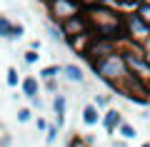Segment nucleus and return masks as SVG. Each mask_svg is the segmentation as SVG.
Returning <instances> with one entry per match:
<instances>
[{
	"instance_id": "obj_30",
	"label": "nucleus",
	"mask_w": 150,
	"mask_h": 147,
	"mask_svg": "<svg viewBox=\"0 0 150 147\" xmlns=\"http://www.w3.org/2000/svg\"><path fill=\"white\" fill-rule=\"evenodd\" d=\"M140 147H150V142H143V145H140Z\"/></svg>"
},
{
	"instance_id": "obj_4",
	"label": "nucleus",
	"mask_w": 150,
	"mask_h": 147,
	"mask_svg": "<svg viewBox=\"0 0 150 147\" xmlns=\"http://www.w3.org/2000/svg\"><path fill=\"white\" fill-rule=\"evenodd\" d=\"M125 35H128V40H135V42L145 45L150 40V23L138 10H128L125 13Z\"/></svg>"
},
{
	"instance_id": "obj_18",
	"label": "nucleus",
	"mask_w": 150,
	"mask_h": 147,
	"mask_svg": "<svg viewBox=\"0 0 150 147\" xmlns=\"http://www.w3.org/2000/svg\"><path fill=\"white\" fill-rule=\"evenodd\" d=\"M60 77H50V80H43V87H45V92H50V95H55V92H60V82H58Z\"/></svg>"
},
{
	"instance_id": "obj_10",
	"label": "nucleus",
	"mask_w": 150,
	"mask_h": 147,
	"mask_svg": "<svg viewBox=\"0 0 150 147\" xmlns=\"http://www.w3.org/2000/svg\"><path fill=\"white\" fill-rule=\"evenodd\" d=\"M20 90H23V97H28V102H30L33 97L40 95V80H38L35 75H25L23 82H20Z\"/></svg>"
},
{
	"instance_id": "obj_17",
	"label": "nucleus",
	"mask_w": 150,
	"mask_h": 147,
	"mask_svg": "<svg viewBox=\"0 0 150 147\" xmlns=\"http://www.w3.org/2000/svg\"><path fill=\"white\" fill-rule=\"evenodd\" d=\"M8 85H10V87H20V82H23V77H20V72H18L15 68H8Z\"/></svg>"
},
{
	"instance_id": "obj_28",
	"label": "nucleus",
	"mask_w": 150,
	"mask_h": 147,
	"mask_svg": "<svg viewBox=\"0 0 150 147\" xmlns=\"http://www.w3.org/2000/svg\"><path fill=\"white\" fill-rule=\"evenodd\" d=\"M30 105L35 107V110H43V105H45V102L40 100V95H38V97H33V100H30Z\"/></svg>"
},
{
	"instance_id": "obj_11",
	"label": "nucleus",
	"mask_w": 150,
	"mask_h": 147,
	"mask_svg": "<svg viewBox=\"0 0 150 147\" xmlns=\"http://www.w3.org/2000/svg\"><path fill=\"white\" fill-rule=\"evenodd\" d=\"M83 125H88V127H95L98 122L103 120V115H100V107L95 105V102H88L85 107H83Z\"/></svg>"
},
{
	"instance_id": "obj_12",
	"label": "nucleus",
	"mask_w": 150,
	"mask_h": 147,
	"mask_svg": "<svg viewBox=\"0 0 150 147\" xmlns=\"http://www.w3.org/2000/svg\"><path fill=\"white\" fill-rule=\"evenodd\" d=\"M45 32H48V40L58 42V45H65V30L60 23H45Z\"/></svg>"
},
{
	"instance_id": "obj_5",
	"label": "nucleus",
	"mask_w": 150,
	"mask_h": 147,
	"mask_svg": "<svg viewBox=\"0 0 150 147\" xmlns=\"http://www.w3.org/2000/svg\"><path fill=\"white\" fill-rule=\"evenodd\" d=\"M80 10H83L80 0H48V15L55 23L68 20L70 15H75V13H80Z\"/></svg>"
},
{
	"instance_id": "obj_19",
	"label": "nucleus",
	"mask_w": 150,
	"mask_h": 147,
	"mask_svg": "<svg viewBox=\"0 0 150 147\" xmlns=\"http://www.w3.org/2000/svg\"><path fill=\"white\" fill-rule=\"evenodd\" d=\"M38 60H40V55H38L35 47H30V50H25V53H23V63H25V65H35Z\"/></svg>"
},
{
	"instance_id": "obj_13",
	"label": "nucleus",
	"mask_w": 150,
	"mask_h": 147,
	"mask_svg": "<svg viewBox=\"0 0 150 147\" xmlns=\"http://www.w3.org/2000/svg\"><path fill=\"white\" fill-rule=\"evenodd\" d=\"M50 77H63V65H45L40 70V80H50Z\"/></svg>"
},
{
	"instance_id": "obj_21",
	"label": "nucleus",
	"mask_w": 150,
	"mask_h": 147,
	"mask_svg": "<svg viewBox=\"0 0 150 147\" xmlns=\"http://www.w3.org/2000/svg\"><path fill=\"white\" fill-rule=\"evenodd\" d=\"M30 120H33V110L30 107H20V110H18V122L25 125V122H30Z\"/></svg>"
},
{
	"instance_id": "obj_31",
	"label": "nucleus",
	"mask_w": 150,
	"mask_h": 147,
	"mask_svg": "<svg viewBox=\"0 0 150 147\" xmlns=\"http://www.w3.org/2000/svg\"><path fill=\"white\" fill-rule=\"evenodd\" d=\"M143 3H150V0H143Z\"/></svg>"
},
{
	"instance_id": "obj_20",
	"label": "nucleus",
	"mask_w": 150,
	"mask_h": 147,
	"mask_svg": "<svg viewBox=\"0 0 150 147\" xmlns=\"http://www.w3.org/2000/svg\"><path fill=\"white\" fill-rule=\"evenodd\" d=\"M93 102H95L100 110H108L110 102H112V95H95V100H93Z\"/></svg>"
},
{
	"instance_id": "obj_27",
	"label": "nucleus",
	"mask_w": 150,
	"mask_h": 147,
	"mask_svg": "<svg viewBox=\"0 0 150 147\" xmlns=\"http://www.w3.org/2000/svg\"><path fill=\"white\" fill-rule=\"evenodd\" d=\"M83 8H93V5H105V3H110V0H80Z\"/></svg>"
},
{
	"instance_id": "obj_29",
	"label": "nucleus",
	"mask_w": 150,
	"mask_h": 147,
	"mask_svg": "<svg viewBox=\"0 0 150 147\" xmlns=\"http://www.w3.org/2000/svg\"><path fill=\"white\" fill-rule=\"evenodd\" d=\"M110 147H128V140H123V137H120V140H112Z\"/></svg>"
},
{
	"instance_id": "obj_26",
	"label": "nucleus",
	"mask_w": 150,
	"mask_h": 147,
	"mask_svg": "<svg viewBox=\"0 0 150 147\" xmlns=\"http://www.w3.org/2000/svg\"><path fill=\"white\" fill-rule=\"evenodd\" d=\"M35 127H38V132H45L48 130V120L45 117H35Z\"/></svg>"
},
{
	"instance_id": "obj_2",
	"label": "nucleus",
	"mask_w": 150,
	"mask_h": 147,
	"mask_svg": "<svg viewBox=\"0 0 150 147\" xmlns=\"http://www.w3.org/2000/svg\"><path fill=\"white\" fill-rule=\"evenodd\" d=\"M90 68L103 82H108L110 87L118 90V92L123 90L125 80L130 77V68H128V63H125L123 50H115V53H110V55H105V58L90 63Z\"/></svg>"
},
{
	"instance_id": "obj_6",
	"label": "nucleus",
	"mask_w": 150,
	"mask_h": 147,
	"mask_svg": "<svg viewBox=\"0 0 150 147\" xmlns=\"http://www.w3.org/2000/svg\"><path fill=\"white\" fill-rule=\"evenodd\" d=\"M65 30V40L73 35H83V32H93V25H90V18H88V13H75V15H70L68 20L60 23Z\"/></svg>"
},
{
	"instance_id": "obj_14",
	"label": "nucleus",
	"mask_w": 150,
	"mask_h": 147,
	"mask_svg": "<svg viewBox=\"0 0 150 147\" xmlns=\"http://www.w3.org/2000/svg\"><path fill=\"white\" fill-rule=\"evenodd\" d=\"M118 137H123V140H135V137H138V132H135V127L130 125V122H120V127H118Z\"/></svg>"
},
{
	"instance_id": "obj_1",
	"label": "nucleus",
	"mask_w": 150,
	"mask_h": 147,
	"mask_svg": "<svg viewBox=\"0 0 150 147\" xmlns=\"http://www.w3.org/2000/svg\"><path fill=\"white\" fill-rule=\"evenodd\" d=\"M85 10H88V18H90L93 32L108 35V37H115V40L125 42V13L108 8V3L105 5L85 8Z\"/></svg>"
},
{
	"instance_id": "obj_32",
	"label": "nucleus",
	"mask_w": 150,
	"mask_h": 147,
	"mask_svg": "<svg viewBox=\"0 0 150 147\" xmlns=\"http://www.w3.org/2000/svg\"><path fill=\"white\" fill-rule=\"evenodd\" d=\"M45 147H50V145H45Z\"/></svg>"
},
{
	"instance_id": "obj_23",
	"label": "nucleus",
	"mask_w": 150,
	"mask_h": 147,
	"mask_svg": "<svg viewBox=\"0 0 150 147\" xmlns=\"http://www.w3.org/2000/svg\"><path fill=\"white\" fill-rule=\"evenodd\" d=\"M23 35H25V27H23L20 23H15V25H13V32H10V37H8V40H10V42H15V40H20Z\"/></svg>"
},
{
	"instance_id": "obj_25",
	"label": "nucleus",
	"mask_w": 150,
	"mask_h": 147,
	"mask_svg": "<svg viewBox=\"0 0 150 147\" xmlns=\"http://www.w3.org/2000/svg\"><path fill=\"white\" fill-rule=\"evenodd\" d=\"M10 145V137H8V132H5V127L0 125V147H8Z\"/></svg>"
},
{
	"instance_id": "obj_22",
	"label": "nucleus",
	"mask_w": 150,
	"mask_h": 147,
	"mask_svg": "<svg viewBox=\"0 0 150 147\" xmlns=\"http://www.w3.org/2000/svg\"><path fill=\"white\" fill-rule=\"evenodd\" d=\"M65 147H90V142L85 140V137H80V135H73L70 137V142Z\"/></svg>"
},
{
	"instance_id": "obj_16",
	"label": "nucleus",
	"mask_w": 150,
	"mask_h": 147,
	"mask_svg": "<svg viewBox=\"0 0 150 147\" xmlns=\"http://www.w3.org/2000/svg\"><path fill=\"white\" fill-rule=\"evenodd\" d=\"M58 132H60V125H58V122H48V130L43 132V135H45V142L53 145V142L58 140Z\"/></svg>"
},
{
	"instance_id": "obj_24",
	"label": "nucleus",
	"mask_w": 150,
	"mask_h": 147,
	"mask_svg": "<svg viewBox=\"0 0 150 147\" xmlns=\"http://www.w3.org/2000/svg\"><path fill=\"white\" fill-rule=\"evenodd\" d=\"M138 13L150 23V3H140V5H138Z\"/></svg>"
},
{
	"instance_id": "obj_8",
	"label": "nucleus",
	"mask_w": 150,
	"mask_h": 147,
	"mask_svg": "<svg viewBox=\"0 0 150 147\" xmlns=\"http://www.w3.org/2000/svg\"><path fill=\"white\" fill-rule=\"evenodd\" d=\"M53 112H55V122L63 127L65 125V115H68V95H63V92L53 95Z\"/></svg>"
},
{
	"instance_id": "obj_3",
	"label": "nucleus",
	"mask_w": 150,
	"mask_h": 147,
	"mask_svg": "<svg viewBox=\"0 0 150 147\" xmlns=\"http://www.w3.org/2000/svg\"><path fill=\"white\" fill-rule=\"evenodd\" d=\"M120 47H123V42H120V40L93 32L90 42H88V47H85V53H83V60H88V63H95V60H100V58H105V55L115 53V50H120Z\"/></svg>"
},
{
	"instance_id": "obj_15",
	"label": "nucleus",
	"mask_w": 150,
	"mask_h": 147,
	"mask_svg": "<svg viewBox=\"0 0 150 147\" xmlns=\"http://www.w3.org/2000/svg\"><path fill=\"white\" fill-rule=\"evenodd\" d=\"M13 25H15V23H13L8 15H0V40H8V37H10Z\"/></svg>"
},
{
	"instance_id": "obj_7",
	"label": "nucleus",
	"mask_w": 150,
	"mask_h": 147,
	"mask_svg": "<svg viewBox=\"0 0 150 147\" xmlns=\"http://www.w3.org/2000/svg\"><path fill=\"white\" fill-rule=\"evenodd\" d=\"M123 120H125V117H123V112H120V110L108 107L105 115H103V120H100V125H103V130H105V135H118V127H120V122H123Z\"/></svg>"
},
{
	"instance_id": "obj_9",
	"label": "nucleus",
	"mask_w": 150,
	"mask_h": 147,
	"mask_svg": "<svg viewBox=\"0 0 150 147\" xmlns=\"http://www.w3.org/2000/svg\"><path fill=\"white\" fill-rule=\"evenodd\" d=\"M63 80H68V82H73V85H83V82H85V72H83L80 65L65 63L63 65Z\"/></svg>"
}]
</instances>
